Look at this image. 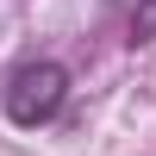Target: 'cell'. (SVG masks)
<instances>
[{
  "instance_id": "cell-2",
  "label": "cell",
  "mask_w": 156,
  "mask_h": 156,
  "mask_svg": "<svg viewBox=\"0 0 156 156\" xmlns=\"http://www.w3.org/2000/svg\"><path fill=\"white\" fill-rule=\"evenodd\" d=\"M156 37V0H137V12H131V44H150Z\"/></svg>"
},
{
  "instance_id": "cell-1",
  "label": "cell",
  "mask_w": 156,
  "mask_h": 156,
  "mask_svg": "<svg viewBox=\"0 0 156 156\" xmlns=\"http://www.w3.org/2000/svg\"><path fill=\"white\" fill-rule=\"evenodd\" d=\"M62 100H69V69L62 62H25V69H12L6 81V119L25 125V131H37V125H50L62 112Z\"/></svg>"
}]
</instances>
